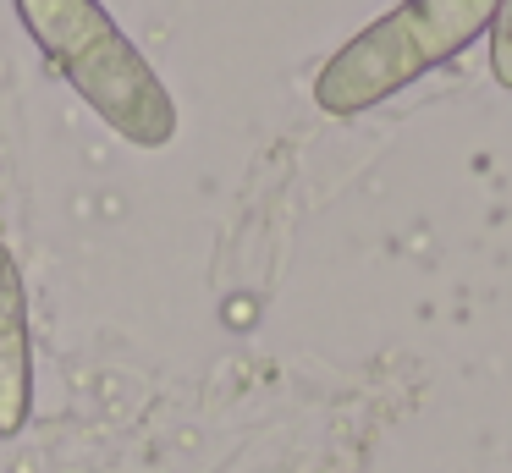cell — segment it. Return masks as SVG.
<instances>
[{
	"instance_id": "cell-1",
	"label": "cell",
	"mask_w": 512,
	"mask_h": 473,
	"mask_svg": "<svg viewBox=\"0 0 512 473\" xmlns=\"http://www.w3.org/2000/svg\"><path fill=\"white\" fill-rule=\"evenodd\" d=\"M12 6L45 61L78 88V99L116 138H127L133 149H166L177 138L182 116L171 88L100 0H12Z\"/></svg>"
},
{
	"instance_id": "cell-2",
	"label": "cell",
	"mask_w": 512,
	"mask_h": 473,
	"mask_svg": "<svg viewBox=\"0 0 512 473\" xmlns=\"http://www.w3.org/2000/svg\"><path fill=\"white\" fill-rule=\"evenodd\" d=\"M490 17L496 0H397L314 72V105L325 116L386 105L397 88L419 83L424 72L457 61L474 39H485Z\"/></svg>"
},
{
	"instance_id": "cell-3",
	"label": "cell",
	"mask_w": 512,
	"mask_h": 473,
	"mask_svg": "<svg viewBox=\"0 0 512 473\" xmlns=\"http://www.w3.org/2000/svg\"><path fill=\"white\" fill-rule=\"evenodd\" d=\"M34 413V336H28V292L12 248L0 242V435H17Z\"/></svg>"
},
{
	"instance_id": "cell-4",
	"label": "cell",
	"mask_w": 512,
	"mask_h": 473,
	"mask_svg": "<svg viewBox=\"0 0 512 473\" xmlns=\"http://www.w3.org/2000/svg\"><path fill=\"white\" fill-rule=\"evenodd\" d=\"M490 77L512 94V0H496L490 17Z\"/></svg>"
}]
</instances>
